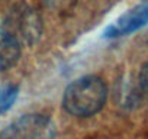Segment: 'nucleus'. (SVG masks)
Segmentation results:
<instances>
[{
  "label": "nucleus",
  "mask_w": 148,
  "mask_h": 139,
  "mask_svg": "<svg viewBox=\"0 0 148 139\" xmlns=\"http://www.w3.org/2000/svg\"><path fill=\"white\" fill-rule=\"evenodd\" d=\"M22 52V44L5 28H0V73L13 68Z\"/></svg>",
  "instance_id": "nucleus-5"
},
{
  "label": "nucleus",
  "mask_w": 148,
  "mask_h": 139,
  "mask_svg": "<svg viewBox=\"0 0 148 139\" xmlns=\"http://www.w3.org/2000/svg\"><path fill=\"white\" fill-rule=\"evenodd\" d=\"M108 99V87L97 76H84L71 81L62 96L64 110L76 117H90L99 113Z\"/></svg>",
  "instance_id": "nucleus-1"
},
{
  "label": "nucleus",
  "mask_w": 148,
  "mask_h": 139,
  "mask_svg": "<svg viewBox=\"0 0 148 139\" xmlns=\"http://www.w3.org/2000/svg\"><path fill=\"white\" fill-rule=\"evenodd\" d=\"M19 97V87L16 84L8 83L0 86V114L6 113L18 100Z\"/></svg>",
  "instance_id": "nucleus-6"
},
{
  "label": "nucleus",
  "mask_w": 148,
  "mask_h": 139,
  "mask_svg": "<svg viewBox=\"0 0 148 139\" xmlns=\"http://www.w3.org/2000/svg\"><path fill=\"white\" fill-rule=\"evenodd\" d=\"M57 127L51 117L42 113H28L9 123L0 139H55Z\"/></svg>",
  "instance_id": "nucleus-2"
},
{
  "label": "nucleus",
  "mask_w": 148,
  "mask_h": 139,
  "mask_svg": "<svg viewBox=\"0 0 148 139\" xmlns=\"http://www.w3.org/2000/svg\"><path fill=\"white\" fill-rule=\"evenodd\" d=\"M3 28L9 31L21 44L22 39L32 44L39 36V20L35 18V13L28 9L26 10L22 9L16 12V16L10 20L9 26H3Z\"/></svg>",
  "instance_id": "nucleus-4"
},
{
  "label": "nucleus",
  "mask_w": 148,
  "mask_h": 139,
  "mask_svg": "<svg viewBox=\"0 0 148 139\" xmlns=\"http://www.w3.org/2000/svg\"><path fill=\"white\" fill-rule=\"evenodd\" d=\"M138 84H139L141 91L148 97V61L141 67V71L138 76Z\"/></svg>",
  "instance_id": "nucleus-7"
},
{
  "label": "nucleus",
  "mask_w": 148,
  "mask_h": 139,
  "mask_svg": "<svg viewBox=\"0 0 148 139\" xmlns=\"http://www.w3.org/2000/svg\"><path fill=\"white\" fill-rule=\"evenodd\" d=\"M148 25V0L136 5L122 16H119L110 26L106 28L105 38H119L131 35Z\"/></svg>",
  "instance_id": "nucleus-3"
}]
</instances>
